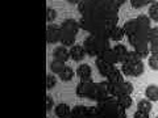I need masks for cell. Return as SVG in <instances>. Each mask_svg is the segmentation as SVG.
Returning a JSON list of instances; mask_svg holds the SVG:
<instances>
[{"mask_svg":"<svg viewBox=\"0 0 158 118\" xmlns=\"http://www.w3.org/2000/svg\"><path fill=\"white\" fill-rule=\"evenodd\" d=\"M61 28L78 34V30H79V28H81V25H79V21H75V20H73V18H67L61 24Z\"/></svg>","mask_w":158,"mask_h":118,"instance_id":"cell-14","label":"cell"},{"mask_svg":"<svg viewBox=\"0 0 158 118\" xmlns=\"http://www.w3.org/2000/svg\"><path fill=\"white\" fill-rule=\"evenodd\" d=\"M113 50H115V53H116V55H117V58H118V62H124V59L127 58V55H128V51L127 50V47L124 46V45H121V43H118V45H116V46H113Z\"/></svg>","mask_w":158,"mask_h":118,"instance_id":"cell-21","label":"cell"},{"mask_svg":"<svg viewBox=\"0 0 158 118\" xmlns=\"http://www.w3.org/2000/svg\"><path fill=\"white\" fill-rule=\"evenodd\" d=\"M57 84V80H56V77H54L53 75H48L46 76V89H53L54 87H56Z\"/></svg>","mask_w":158,"mask_h":118,"instance_id":"cell-29","label":"cell"},{"mask_svg":"<svg viewBox=\"0 0 158 118\" xmlns=\"http://www.w3.org/2000/svg\"><path fill=\"white\" fill-rule=\"evenodd\" d=\"M149 117V113H146V112H142V110H138L135 113V118H148Z\"/></svg>","mask_w":158,"mask_h":118,"instance_id":"cell-33","label":"cell"},{"mask_svg":"<svg viewBox=\"0 0 158 118\" xmlns=\"http://www.w3.org/2000/svg\"><path fill=\"white\" fill-rule=\"evenodd\" d=\"M149 17L153 20V21L158 22V3L157 2L152 3V6L149 7Z\"/></svg>","mask_w":158,"mask_h":118,"instance_id":"cell-25","label":"cell"},{"mask_svg":"<svg viewBox=\"0 0 158 118\" xmlns=\"http://www.w3.org/2000/svg\"><path fill=\"white\" fill-rule=\"evenodd\" d=\"M145 95L150 101H158V85H148L145 89Z\"/></svg>","mask_w":158,"mask_h":118,"instance_id":"cell-20","label":"cell"},{"mask_svg":"<svg viewBox=\"0 0 158 118\" xmlns=\"http://www.w3.org/2000/svg\"><path fill=\"white\" fill-rule=\"evenodd\" d=\"M57 17V12H56V9H53V8H50L49 7L48 9H46V20L49 22L50 21H53L54 18Z\"/></svg>","mask_w":158,"mask_h":118,"instance_id":"cell-30","label":"cell"},{"mask_svg":"<svg viewBox=\"0 0 158 118\" xmlns=\"http://www.w3.org/2000/svg\"><path fill=\"white\" fill-rule=\"evenodd\" d=\"M96 9V2L94 0H81L78 3V11L82 13V16H91Z\"/></svg>","mask_w":158,"mask_h":118,"instance_id":"cell-6","label":"cell"},{"mask_svg":"<svg viewBox=\"0 0 158 118\" xmlns=\"http://www.w3.org/2000/svg\"><path fill=\"white\" fill-rule=\"evenodd\" d=\"M53 57H54V59H58V61L66 62L67 59L70 58V50H67L65 46H58V47L54 49Z\"/></svg>","mask_w":158,"mask_h":118,"instance_id":"cell-11","label":"cell"},{"mask_svg":"<svg viewBox=\"0 0 158 118\" xmlns=\"http://www.w3.org/2000/svg\"><path fill=\"white\" fill-rule=\"evenodd\" d=\"M96 67H98L99 72H100V75L104 76V77H107L113 70H115V67H113L112 63L107 62L106 59H103L102 57H96Z\"/></svg>","mask_w":158,"mask_h":118,"instance_id":"cell-7","label":"cell"},{"mask_svg":"<svg viewBox=\"0 0 158 118\" xmlns=\"http://www.w3.org/2000/svg\"><path fill=\"white\" fill-rule=\"evenodd\" d=\"M74 77V71L71 67H65V70H63L61 73H59V79H61L62 81H70L71 79Z\"/></svg>","mask_w":158,"mask_h":118,"instance_id":"cell-24","label":"cell"},{"mask_svg":"<svg viewBox=\"0 0 158 118\" xmlns=\"http://www.w3.org/2000/svg\"><path fill=\"white\" fill-rule=\"evenodd\" d=\"M123 28H124V32H125L127 36H132V34L136 33L140 28H142V25H141L140 22H138L137 18H135V20H131V21L125 22Z\"/></svg>","mask_w":158,"mask_h":118,"instance_id":"cell-12","label":"cell"},{"mask_svg":"<svg viewBox=\"0 0 158 118\" xmlns=\"http://www.w3.org/2000/svg\"><path fill=\"white\" fill-rule=\"evenodd\" d=\"M75 37H77V33L69 32L66 29L61 28V38H59V42H61L63 46H73L74 41H75Z\"/></svg>","mask_w":158,"mask_h":118,"instance_id":"cell-9","label":"cell"},{"mask_svg":"<svg viewBox=\"0 0 158 118\" xmlns=\"http://www.w3.org/2000/svg\"><path fill=\"white\" fill-rule=\"evenodd\" d=\"M94 84H95V83L92 81V79H91V80H81V83L77 85V91H75L77 95L79 97L88 98V97H90V95H91Z\"/></svg>","mask_w":158,"mask_h":118,"instance_id":"cell-5","label":"cell"},{"mask_svg":"<svg viewBox=\"0 0 158 118\" xmlns=\"http://www.w3.org/2000/svg\"><path fill=\"white\" fill-rule=\"evenodd\" d=\"M117 104L120 105L123 109H128V108H131L132 104H133V101H132V98H131V95H123V96H118L117 97Z\"/></svg>","mask_w":158,"mask_h":118,"instance_id":"cell-22","label":"cell"},{"mask_svg":"<svg viewBox=\"0 0 158 118\" xmlns=\"http://www.w3.org/2000/svg\"><path fill=\"white\" fill-rule=\"evenodd\" d=\"M99 57H102L103 59H106L107 62L112 63V65H115V63L118 62V58H117V55H116L115 50H113V49H111V47H110V49H107L106 51H103Z\"/></svg>","mask_w":158,"mask_h":118,"instance_id":"cell-17","label":"cell"},{"mask_svg":"<svg viewBox=\"0 0 158 118\" xmlns=\"http://www.w3.org/2000/svg\"><path fill=\"white\" fill-rule=\"evenodd\" d=\"M108 87H110V81H102V83H95L94 84V88L91 91V95H90V100H94L96 102H100L103 100L111 95L110 91H108Z\"/></svg>","mask_w":158,"mask_h":118,"instance_id":"cell-2","label":"cell"},{"mask_svg":"<svg viewBox=\"0 0 158 118\" xmlns=\"http://www.w3.org/2000/svg\"><path fill=\"white\" fill-rule=\"evenodd\" d=\"M71 117H75V118L88 117V106H85V105L74 106L73 110H71Z\"/></svg>","mask_w":158,"mask_h":118,"instance_id":"cell-16","label":"cell"},{"mask_svg":"<svg viewBox=\"0 0 158 118\" xmlns=\"http://www.w3.org/2000/svg\"><path fill=\"white\" fill-rule=\"evenodd\" d=\"M85 50L90 57H99L103 51L110 49V39L104 36H96V34H91L85 39Z\"/></svg>","mask_w":158,"mask_h":118,"instance_id":"cell-1","label":"cell"},{"mask_svg":"<svg viewBox=\"0 0 158 118\" xmlns=\"http://www.w3.org/2000/svg\"><path fill=\"white\" fill-rule=\"evenodd\" d=\"M121 72L127 76H140V75H142V72H144V63H142V61L137 62V63L123 62Z\"/></svg>","mask_w":158,"mask_h":118,"instance_id":"cell-4","label":"cell"},{"mask_svg":"<svg viewBox=\"0 0 158 118\" xmlns=\"http://www.w3.org/2000/svg\"><path fill=\"white\" fill-rule=\"evenodd\" d=\"M127 2V0H113V3H115L116 4V6L118 7V8H120L121 6H123V4H124Z\"/></svg>","mask_w":158,"mask_h":118,"instance_id":"cell-35","label":"cell"},{"mask_svg":"<svg viewBox=\"0 0 158 118\" xmlns=\"http://www.w3.org/2000/svg\"><path fill=\"white\" fill-rule=\"evenodd\" d=\"M86 54L87 53H86L85 47H83L82 45H73L70 47V58L73 59V61H75V62L82 61V59L85 58Z\"/></svg>","mask_w":158,"mask_h":118,"instance_id":"cell-10","label":"cell"},{"mask_svg":"<svg viewBox=\"0 0 158 118\" xmlns=\"http://www.w3.org/2000/svg\"><path fill=\"white\" fill-rule=\"evenodd\" d=\"M91 67L88 65H81L77 70V75L81 77V80H91Z\"/></svg>","mask_w":158,"mask_h":118,"instance_id":"cell-15","label":"cell"},{"mask_svg":"<svg viewBox=\"0 0 158 118\" xmlns=\"http://www.w3.org/2000/svg\"><path fill=\"white\" fill-rule=\"evenodd\" d=\"M108 91L115 97L123 96V95H131L133 92V84L129 81H121V83H118V84H112V83H110Z\"/></svg>","mask_w":158,"mask_h":118,"instance_id":"cell-3","label":"cell"},{"mask_svg":"<svg viewBox=\"0 0 158 118\" xmlns=\"http://www.w3.org/2000/svg\"><path fill=\"white\" fill-rule=\"evenodd\" d=\"M94 2H103V0H94Z\"/></svg>","mask_w":158,"mask_h":118,"instance_id":"cell-37","label":"cell"},{"mask_svg":"<svg viewBox=\"0 0 158 118\" xmlns=\"http://www.w3.org/2000/svg\"><path fill=\"white\" fill-rule=\"evenodd\" d=\"M149 42L150 43L158 42V26L150 29V32H149Z\"/></svg>","mask_w":158,"mask_h":118,"instance_id":"cell-28","label":"cell"},{"mask_svg":"<svg viewBox=\"0 0 158 118\" xmlns=\"http://www.w3.org/2000/svg\"><path fill=\"white\" fill-rule=\"evenodd\" d=\"M150 53H153V54H158V42H156V43H150Z\"/></svg>","mask_w":158,"mask_h":118,"instance_id":"cell-34","label":"cell"},{"mask_svg":"<svg viewBox=\"0 0 158 118\" xmlns=\"http://www.w3.org/2000/svg\"><path fill=\"white\" fill-rule=\"evenodd\" d=\"M71 108L67 104H63V102H61V104H58L56 106V109H54V112H56V116L57 117H61V118H65V117H71Z\"/></svg>","mask_w":158,"mask_h":118,"instance_id":"cell-13","label":"cell"},{"mask_svg":"<svg viewBox=\"0 0 158 118\" xmlns=\"http://www.w3.org/2000/svg\"><path fill=\"white\" fill-rule=\"evenodd\" d=\"M65 62H62V61H58V59H54V61L50 63V70L53 73H61L63 70H65Z\"/></svg>","mask_w":158,"mask_h":118,"instance_id":"cell-23","label":"cell"},{"mask_svg":"<svg viewBox=\"0 0 158 118\" xmlns=\"http://www.w3.org/2000/svg\"><path fill=\"white\" fill-rule=\"evenodd\" d=\"M148 3H149L148 0H131V4L133 8H141V7L146 6Z\"/></svg>","mask_w":158,"mask_h":118,"instance_id":"cell-31","label":"cell"},{"mask_svg":"<svg viewBox=\"0 0 158 118\" xmlns=\"http://www.w3.org/2000/svg\"><path fill=\"white\" fill-rule=\"evenodd\" d=\"M46 110L48 112H50L52 109H53V106H54V101H53V98H52V96H46Z\"/></svg>","mask_w":158,"mask_h":118,"instance_id":"cell-32","label":"cell"},{"mask_svg":"<svg viewBox=\"0 0 158 118\" xmlns=\"http://www.w3.org/2000/svg\"><path fill=\"white\" fill-rule=\"evenodd\" d=\"M124 36H125L124 28H118L117 25L111 28V30H110V39H112V41H120V39Z\"/></svg>","mask_w":158,"mask_h":118,"instance_id":"cell-18","label":"cell"},{"mask_svg":"<svg viewBox=\"0 0 158 118\" xmlns=\"http://www.w3.org/2000/svg\"><path fill=\"white\" fill-rule=\"evenodd\" d=\"M149 67L152 68V70H156L158 71V54H153L152 53V55L149 57Z\"/></svg>","mask_w":158,"mask_h":118,"instance_id":"cell-27","label":"cell"},{"mask_svg":"<svg viewBox=\"0 0 158 118\" xmlns=\"http://www.w3.org/2000/svg\"><path fill=\"white\" fill-rule=\"evenodd\" d=\"M59 38H61V28L56 25H49L46 29V42L54 45V43L59 42Z\"/></svg>","mask_w":158,"mask_h":118,"instance_id":"cell-8","label":"cell"},{"mask_svg":"<svg viewBox=\"0 0 158 118\" xmlns=\"http://www.w3.org/2000/svg\"><path fill=\"white\" fill-rule=\"evenodd\" d=\"M107 79L110 83H112V84H118V83L124 81V79H123V72L120 70H117V68H115V70L107 76Z\"/></svg>","mask_w":158,"mask_h":118,"instance_id":"cell-19","label":"cell"},{"mask_svg":"<svg viewBox=\"0 0 158 118\" xmlns=\"http://www.w3.org/2000/svg\"><path fill=\"white\" fill-rule=\"evenodd\" d=\"M137 108H138V110H142V112L150 113V110H152V102H150L149 98H148V100H141L140 102H138Z\"/></svg>","mask_w":158,"mask_h":118,"instance_id":"cell-26","label":"cell"},{"mask_svg":"<svg viewBox=\"0 0 158 118\" xmlns=\"http://www.w3.org/2000/svg\"><path fill=\"white\" fill-rule=\"evenodd\" d=\"M67 2L70 3V4H78L79 2H81V0H67Z\"/></svg>","mask_w":158,"mask_h":118,"instance_id":"cell-36","label":"cell"}]
</instances>
